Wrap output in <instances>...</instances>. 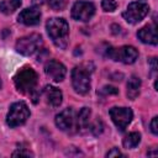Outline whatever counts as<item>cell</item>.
Returning a JSON list of instances; mask_svg holds the SVG:
<instances>
[{
    "label": "cell",
    "instance_id": "obj_7",
    "mask_svg": "<svg viewBox=\"0 0 158 158\" xmlns=\"http://www.w3.org/2000/svg\"><path fill=\"white\" fill-rule=\"evenodd\" d=\"M72 84L78 94H86L90 90V73L83 65L72 70Z\"/></svg>",
    "mask_w": 158,
    "mask_h": 158
},
{
    "label": "cell",
    "instance_id": "obj_6",
    "mask_svg": "<svg viewBox=\"0 0 158 158\" xmlns=\"http://www.w3.org/2000/svg\"><path fill=\"white\" fill-rule=\"evenodd\" d=\"M42 46V37L38 33L23 36L16 42V51L23 56H31L37 52Z\"/></svg>",
    "mask_w": 158,
    "mask_h": 158
},
{
    "label": "cell",
    "instance_id": "obj_14",
    "mask_svg": "<svg viewBox=\"0 0 158 158\" xmlns=\"http://www.w3.org/2000/svg\"><path fill=\"white\" fill-rule=\"evenodd\" d=\"M137 37L139 38L141 42L143 43H149V44H157L158 37H157V30L154 25H147L142 27L137 32Z\"/></svg>",
    "mask_w": 158,
    "mask_h": 158
},
{
    "label": "cell",
    "instance_id": "obj_15",
    "mask_svg": "<svg viewBox=\"0 0 158 158\" xmlns=\"http://www.w3.org/2000/svg\"><path fill=\"white\" fill-rule=\"evenodd\" d=\"M141 89V79L137 75H131L128 81H127V96L131 100H135Z\"/></svg>",
    "mask_w": 158,
    "mask_h": 158
},
{
    "label": "cell",
    "instance_id": "obj_16",
    "mask_svg": "<svg viewBox=\"0 0 158 158\" xmlns=\"http://www.w3.org/2000/svg\"><path fill=\"white\" fill-rule=\"evenodd\" d=\"M21 0H4L0 2V11L5 15H10L15 12L21 6Z\"/></svg>",
    "mask_w": 158,
    "mask_h": 158
},
{
    "label": "cell",
    "instance_id": "obj_18",
    "mask_svg": "<svg viewBox=\"0 0 158 158\" xmlns=\"http://www.w3.org/2000/svg\"><path fill=\"white\" fill-rule=\"evenodd\" d=\"M139 141H141V135H139L138 132H131V133H128V135L123 138L122 144H123V147L127 148V149H128V148H135V147L138 146Z\"/></svg>",
    "mask_w": 158,
    "mask_h": 158
},
{
    "label": "cell",
    "instance_id": "obj_19",
    "mask_svg": "<svg viewBox=\"0 0 158 158\" xmlns=\"http://www.w3.org/2000/svg\"><path fill=\"white\" fill-rule=\"evenodd\" d=\"M101 7H102V10L106 11V12H112V11L116 10L117 2H116L115 0H102Z\"/></svg>",
    "mask_w": 158,
    "mask_h": 158
},
{
    "label": "cell",
    "instance_id": "obj_2",
    "mask_svg": "<svg viewBox=\"0 0 158 158\" xmlns=\"http://www.w3.org/2000/svg\"><path fill=\"white\" fill-rule=\"evenodd\" d=\"M37 79V73L31 67H23L15 74L14 83L19 91L23 94H33L36 91Z\"/></svg>",
    "mask_w": 158,
    "mask_h": 158
},
{
    "label": "cell",
    "instance_id": "obj_26",
    "mask_svg": "<svg viewBox=\"0 0 158 158\" xmlns=\"http://www.w3.org/2000/svg\"><path fill=\"white\" fill-rule=\"evenodd\" d=\"M149 64H151L152 72L154 73V72L157 70V60H156V58H151V59H149Z\"/></svg>",
    "mask_w": 158,
    "mask_h": 158
},
{
    "label": "cell",
    "instance_id": "obj_5",
    "mask_svg": "<svg viewBox=\"0 0 158 158\" xmlns=\"http://www.w3.org/2000/svg\"><path fill=\"white\" fill-rule=\"evenodd\" d=\"M107 57L115 62H121L125 64H132L138 58V52L132 46H122L118 48L110 47L106 52Z\"/></svg>",
    "mask_w": 158,
    "mask_h": 158
},
{
    "label": "cell",
    "instance_id": "obj_23",
    "mask_svg": "<svg viewBox=\"0 0 158 158\" xmlns=\"http://www.w3.org/2000/svg\"><path fill=\"white\" fill-rule=\"evenodd\" d=\"M33 154L30 151H16L12 153V157H32Z\"/></svg>",
    "mask_w": 158,
    "mask_h": 158
},
{
    "label": "cell",
    "instance_id": "obj_3",
    "mask_svg": "<svg viewBox=\"0 0 158 158\" xmlns=\"http://www.w3.org/2000/svg\"><path fill=\"white\" fill-rule=\"evenodd\" d=\"M30 117V109L23 101L14 102L6 116V122L10 127H17L23 125Z\"/></svg>",
    "mask_w": 158,
    "mask_h": 158
},
{
    "label": "cell",
    "instance_id": "obj_8",
    "mask_svg": "<svg viewBox=\"0 0 158 158\" xmlns=\"http://www.w3.org/2000/svg\"><path fill=\"white\" fill-rule=\"evenodd\" d=\"M110 117L112 120V122L116 125V127L120 131H125L126 127L131 123L132 117H133V112L131 109L128 107H112L109 111Z\"/></svg>",
    "mask_w": 158,
    "mask_h": 158
},
{
    "label": "cell",
    "instance_id": "obj_22",
    "mask_svg": "<svg viewBox=\"0 0 158 158\" xmlns=\"http://www.w3.org/2000/svg\"><path fill=\"white\" fill-rule=\"evenodd\" d=\"M101 94H105V95H107V94H117V89L114 88V86L106 85V86H104L101 89Z\"/></svg>",
    "mask_w": 158,
    "mask_h": 158
},
{
    "label": "cell",
    "instance_id": "obj_9",
    "mask_svg": "<svg viewBox=\"0 0 158 158\" xmlns=\"http://www.w3.org/2000/svg\"><path fill=\"white\" fill-rule=\"evenodd\" d=\"M94 14H95V6L90 1L79 0L74 2L72 7V17L77 21L86 22L94 16Z\"/></svg>",
    "mask_w": 158,
    "mask_h": 158
},
{
    "label": "cell",
    "instance_id": "obj_11",
    "mask_svg": "<svg viewBox=\"0 0 158 158\" xmlns=\"http://www.w3.org/2000/svg\"><path fill=\"white\" fill-rule=\"evenodd\" d=\"M56 125L62 131H69L75 126V115L73 109H65L56 116Z\"/></svg>",
    "mask_w": 158,
    "mask_h": 158
},
{
    "label": "cell",
    "instance_id": "obj_20",
    "mask_svg": "<svg viewBox=\"0 0 158 158\" xmlns=\"http://www.w3.org/2000/svg\"><path fill=\"white\" fill-rule=\"evenodd\" d=\"M48 5L52 10L54 11H59L63 10L65 6V0H48Z\"/></svg>",
    "mask_w": 158,
    "mask_h": 158
},
{
    "label": "cell",
    "instance_id": "obj_13",
    "mask_svg": "<svg viewBox=\"0 0 158 158\" xmlns=\"http://www.w3.org/2000/svg\"><path fill=\"white\" fill-rule=\"evenodd\" d=\"M43 94L47 99V102L53 106V107H58L60 104H62V100H63V94L62 91L53 86V85H46L44 89H43Z\"/></svg>",
    "mask_w": 158,
    "mask_h": 158
},
{
    "label": "cell",
    "instance_id": "obj_10",
    "mask_svg": "<svg viewBox=\"0 0 158 158\" xmlns=\"http://www.w3.org/2000/svg\"><path fill=\"white\" fill-rule=\"evenodd\" d=\"M44 73L49 79H52L56 83H59L65 78L67 68L60 62H58L56 59H51L44 65Z\"/></svg>",
    "mask_w": 158,
    "mask_h": 158
},
{
    "label": "cell",
    "instance_id": "obj_27",
    "mask_svg": "<svg viewBox=\"0 0 158 158\" xmlns=\"http://www.w3.org/2000/svg\"><path fill=\"white\" fill-rule=\"evenodd\" d=\"M0 88H1V79H0Z\"/></svg>",
    "mask_w": 158,
    "mask_h": 158
},
{
    "label": "cell",
    "instance_id": "obj_17",
    "mask_svg": "<svg viewBox=\"0 0 158 158\" xmlns=\"http://www.w3.org/2000/svg\"><path fill=\"white\" fill-rule=\"evenodd\" d=\"M90 115H91V110L89 107H83L79 114H78V118H77V126L80 130H84L89 126V121H90Z\"/></svg>",
    "mask_w": 158,
    "mask_h": 158
},
{
    "label": "cell",
    "instance_id": "obj_12",
    "mask_svg": "<svg viewBox=\"0 0 158 158\" xmlns=\"http://www.w3.org/2000/svg\"><path fill=\"white\" fill-rule=\"evenodd\" d=\"M17 20H19V22H21L26 26L37 25L41 20V11L37 7H27L20 12Z\"/></svg>",
    "mask_w": 158,
    "mask_h": 158
},
{
    "label": "cell",
    "instance_id": "obj_1",
    "mask_svg": "<svg viewBox=\"0 0 158 158\" xmlns=\"http://www.w3.org/2000/svg\"><path fill=\"white\" fill-rule=\"evenodd\" d=\"M46 28L48 36L57 47L62 49L67 47L69 38V25L64 19L60 17L49 19L46 23Z\"/></svg>",
    "mask_w": 158,
    "mask_h": 158
},
{
    "label": "cell",
    "instance_id": "obj_24",
    "mask_svg": "<svg viewBox=\"0 0 158 158\" xmlns=\"http://www.w3.org/2000/svg\"><path fill=\"white\" fill-rule=\"evenodd\" d=\"M157 121H158V117H153L152 121H151V131L153 135H158V126H157Z\"/></svg>",
    "mask_w": 158,
    "mask_h": 158
},
{
    "label": "cell",
    "instance_id": "obj_25",
    "mask_svg": "<svg viewBox=\"0 0 158 158\" xmlns=\"http://www.w3.org/2000/svg\"><path fill=\"white\" fill-rule=\"evenodd\" d=\"M121 156H122V153L117 148H112L111 151H109L106 153V157H121Z\"/></svg>",
    "mask_w": 158,
    "mask_h": 158
},
{
    "label": "cell",
    "instance_id": "obj_4",
    "mask_svg": "<svg viewBox=\"0 0 158 158\" xmlns=\"http://www.w3.org/2000/svg\"><path fill=\"white\" fill-rule=\"evenodd\" d=\"M148 11H149V6L146 0H136L131 4H128V6L123 11L122 16L127 22L137 23L147 16Z\"/></svg>",
    "mask_w": 158,
    "mask_h": 158
},
{
    "label": "cell",
    "instance_id": "obj_21",
    "mask_svg": "<svg viewBox=\"0 0 158 158\" xmlns=\"http://www.w3.org/2000/svg\"><path fill=\"white\" fill-rule=\"evenodd\" d=\"M102 128H104L102 122H101L100 120H96V121L93 123V126H91V132H93L95 136H98V135H100V133L102 132Z\"/></svg>",
    "mask_w": 158,
    "mask_h": 158
}]
</instances>
